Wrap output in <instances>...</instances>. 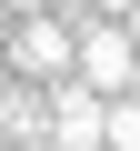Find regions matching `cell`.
Returning <instances> with one entry per match:
<instances>
[{
    "label": "cell",
    "instance_id": "cell-7",
    "mask_svg": "<svg viewBox=\"0 0 140 151\" xmlns=\"http://www.w3.org/2000/svg\"><path fill=\"white\" fill-rule=\"evenodd\" d=\"M10 151H60V141H50V131H40V141H10Z\"/></svg>",
    "mask_w": 140,
    "mask_h": 151
},
{
    "label": "cell",
    "instance_id": "cell-3",
    "mask_svg": "<svg viewBox=\"0 0 140 151\" xmlns=\"http://www.w3.org/2000/svg\"><path fill=\"white\" fill-rule=\"evenodd\" d=\"M50 141H60V151H100V91L70 81V70L50 81Z\"/></svg>",
    "mask_w": 140,
    "mask_h": 151
},
{
    "label": "cell",
    "instance_id": "cell-5",
    "mask_svg": "<svg viewBox=\"0 0 140 151\" xmlns=\"http://www.w3.org/2000/svg\"><path fill=\"white\" fill-rule=\"evenodd\" d=\"M0 121H10V141H40V131H50V101H40V91H20Z\"/></svg>",
    "mask_w": 140,
    "mask_h": 151
},
{
    "label": "cell",
    "instance_id": "cell-9",
    "mask_svg": "<svg viewBox=\"0 0 140 151\" xmlns=\"http://www.w3.org/2000/svg\"><path fill=\"white\" fill-rule=\"evenodd\" d=\"M0 151H10V141H0Z\"/></svg>",
    "mask_w": 140,
    "mask_h": 151
},
{
    "label": "cell",
    "instance_id": "cell-6",
    "mask_svg": "<svg viewBox=\"0 0 140 151\" xmlns=\"http://www.w3.org/2000/svg\"><path fill=\"white\" fill-rule=\"evenodd\" d=\"M120 30H130V40H140V0H130V10H120Z\"/></svg>",
    "mask_w": 140,
    "mask_h": 151
},
{
    "label": "cell",
    "instance_id": "cell-10",
    "mask_svg": "<svg viewBox=\"0 0 140 151\" xmlns=\"http://www.w3.org/2000/svg\"><path fill=\"white\" fill-rule=\"evenodd\" d=\"M100 151H110V141H100Z\"/></svg>",
    "mask_w": 140,
    "mask_h": 151
},
{
    "label": "cell",
    "instance_id": "cell-1",
    "mask_svg": "<svg viewBox=\"0 0 140 151\" xmlns=\"http://www.w3.org/2000/svg\"><path fill=\"white\" fill-rule=\"evenodd\" d=\"M70 81H90L100 101H110V91H130V81H140V40H130L110 10H90L80 30H70Z\"/></svg>",
    "mask_w": 140,
    "mask_h": 151
},
{
    "label": "cell",
    "instance_id": "cell-4",
    "mask_svg": "<svg viewBox=\"0 0 140 151\" xmlns=\"http://www.w3.org/2000/svg\"><path fill=\"white\" fill-rule=\"evenodd\" d=\"M100 141L110 151H140V91H110L100 101Z\"/></svg>",
    "mask_w": 140,
    "mask_h": 151
},
{
    "label": "cell",
    "instance_id": "cell-8",
    "mask_svg": "<svg viewBox=\"0 0 140 151\" xmlns=\"http://www.w3.org/2000/svg\"><path fill=\"white\" fill-rule=\"evenodd\" d=\"M90 10H110V20H120V10H130V0H90Z\"/></svg>",
    "mask_w": 140,
    "mask_h": 151
},
{
    "label": "cell",
    "instance_id": "cell-2",
    "mask_svg": "<svg viewBox=\"0 0 140 151\" xmlns=\"http://www.w3.org/2000/svg\"><path fill=\"white\" fill-rule=\"evenodd\" d=\"M70 30H80V20H60V10H30L20 30H10V70H20V81H60V70H70Z\"/></svg>",
    "mask_w": 140,
    "mask_h": 151
}]
</instances>
